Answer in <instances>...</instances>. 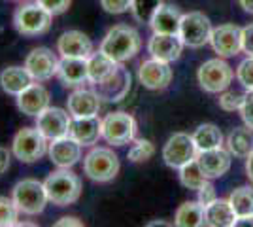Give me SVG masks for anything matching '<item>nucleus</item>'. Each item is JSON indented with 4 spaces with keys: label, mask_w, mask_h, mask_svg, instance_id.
<instances>
[{
    "label": "nucleus",
    "mask_w": 253,
    "mask_h": 227,
    "mask_svg": "<svg viewBox=\"0 0 253 227\" xmlns=\"http://www.w3.org/2000/svg\"><path fill=\"white\" fill-rule=\"evenodd\" d=\"M140 47H142L140 34L136 29L128 25L112 27L100 42V51L108 55L110 59H114L116 63H125L128 59H132L140 51Z\"/></svg>",
    "instance_id": "f257e3e1"
},
{
    "label": "nucleus",
    "mask_w": 253,
    "mask_h": 227,
    "mask_svg": "<svg viewBox=\"0 0 253 227\" xmlns=\"http://www.w3.org/2000/svg\"><path fill=\"white\" fill-rule=\"evenodd\" d=\"M43 187L49 203H53L55 206L74 205L84 191L80 176L72 173L70 169H59L51 173L43 180Z\"/></svg>",
    "instance_id": "f03ea898"
},
{
    "label": "nucleus",
    "mask_w": 253,
    "mask_h": 227,
    "mask_svg": "<svg viewBox=\"0 0 253 227\" xmlns=\"http://www.w3.org/2000/svg\"><path fill=\"white\" fill-rule=\"evenodd\" d=\"M11 199L17 205L19 212L25 216H38L42 214L45 205L49 203L43 182L36 178H23L13 185Z\"/></svg>",
    "instance_id": "7ed1b4c3"
},
{
    "label": "nucleus",
    "mask_w": 253,
    "mask_h": 227,
    "mask_svg": "<svg viewBox=\"0 0 253 227\" xmlns=\"http://www.w3.org/2000/svg\"><path fill=\"white\" fill-rule=\"evenodd\" d=\"M53 21V13L40 6L36 0L19 6L13 13V27L23 36H40L47 33Z\"/></svg>",
    "instance_id": "20e7f679"
},
{
    "label": "nucleus",
    "mask_w": 253,
    "mask_h": 227,
    "mask_svg": "<svg viewBox=\"0 0 253 227\" xmlns=\"http://www.w3.org/2000/svg\"><path fill=\"white\" fill-rule=\"evenodd\" d=\"M119 157L112 148H93L84 157V173L93 182H110L119 173Z\"/></svg>",
    "instance_id": "39448f33"
},
{
    "label": "nucleus",
    "mask_w": 253,
    "mask_h": 227,
    "mask_svg": "<svg viewBox=\"0 0 253 227\" xmlns=\"http://www.w3.org/2000/svg\"><path fill=\"white\" fill-rule=\"evenodd\" d=\"M47 138L38 131V127H23L15 133L11 142V153L21 163H36L47 153Z\"/></svg>",
    "instance_id": "423d86ee"
},
{
    "label": "nucleus",
    "mask_w": 253,
    "mask_h": 227,
    "mask_svg": "<svg viewBox=\"0 0 253 227\" xmlns=\"http://www.w3.org/2000/svg\"><path fill=\"white\" fill-rule=\"evenodd\" d=\"M136 136V119L126 112H112L102 119V138L112 146L130 144Z\"/></svg>",
    "instance_id": "0eeeda50"
},
{
    "label": "nucleus",
    "mask_w": 253,
    "mask_h": 227,
    "mask_svg": "<svg viewBox=\"0 0 253 227\" xmlns=\"http://www.w3.org/2000/svg\"><path fill=\"white\" fill-rule=\"evenodd\" d=\"M211 36V23L202 11H189L181 15L179 23V38L187 47L199 49L204 44L210 42Z\"/></svg>",
    "instance_id": "6e6552de"
},
{
    "label": "nucleus",
    "mask_w": 253,
    "mask_h": 227,
    "mask_svg": "<svg viewBox=\"0 0 253 227\" xmlns=\"http://www.w3.org/2000/svg\"><path fill=\"white\" fill-rule=\"evenodd\" d=\"M199 150L193 140V135L187 133H174L163 148V159L170 169H181L183 165L197 159Z\"/></svg>",
    "instance_id": "1a4fd4ad"
},
{
    "label": "nucleus",
    "mask_w": 253,
    "mask_h": 227,
    "mask_svg": "<svg viewBox=\"0 0 253 227\" xmlns=\"http://www.w3.org/2000/svg\"><path fill=\"white\" fill-rule=\"evenodd\" d=\"M199 84L206 93H221L231 86L234 72L223 59H210L199 68Z\"/></svg>",
    "instance_id": "9d476101"
},
{
    "label": "nucleus",
    "mask_w": 253,
    "mask_h": 227,
    "mask_svg": "<svg viewBox=\"0 0 253 227\" xmlns=\"http://www.w3.org/2000/svg\"><path fill=\"white\" fill-rule=\"evenodd\" d=\"M70 123H72L70 112L63 108H57V106H47L43 112H40L36 116V127L49 142L55 140V138L68 136Z\"/></svg>",
    "instance_id": "9b49d317"
},
{
    "label": "nucleus",
    "mask_w": 253,
    "mask_h": 227,
    "mask_svg": "<svg viewBox=\"0 0 253 227\" xmlns=\"http://www.w3.org/2000/svg\"><path fill=\"white\" fill-rule=\"evenodd\" d=\"M59 57L49 47H34L25 59V68L34 82H47L59 70Z\"/></svg>",
    "instance_id": "f8f14e48"
},
{
    "label": "nucleus",
    "mask_w": 253,
    "mask_h": 227,
    "mask_svg": "<svg viewBox=\"0 0 253 227\" xmlns=\"http://www.w3.org/2000/svg\"><path fill=\"white\" fill-rule=\"evenodd\" d=\"M210 44L213 51L219 53V57H234L242 49V29L234 23L219 25L211 29Z\"/></svg>",
    "instance_id": "ddd939ff"
},
{
    "label": "nucleus",
    "mask_w": 253,
    "mask_h": 227,
    "mask_svg": "<svg viewBox=\"0 0 253 227\" xmlns=\"http://www.w3.org/2000/svg\"><path fill=\"white\" fill-rule=\"evenodd\" d=\"M130 82H132L130 72L123 66V63H119L116 66V70L108 76L104 82L96 84L98 95L104 98V100H108V102H119L130 91Z\"/></svg>",
    "instance_id": "4468645a"
},
{
    "label": "nucleus",
    "mask_w": 253,
    "mask_h": 227,
    "mask_svg": "<svg viewBox=\"0 0 253 227\" xmlns=\"http://www.w3.org/2000/svg\"><path fill=\"white\" fill-rule=\"evenodd\" d=\"M100 104H102V97L98 95V91L84 89V87H78L74 93H70V97L66 100V108H68L72 118L98 116Z\"/></svg>",
    "instance_id": "2eb2a0df"
},
{
    "label": "nucleus",
    "mask_w": 253,
    "mask_h": 227,
    "mask_svg": "<svg viewBox=\"0 0 253 227\" xmlns=\"http://www.w3.org/2000/svg\"><path fill=\"white\" fill-rule=\"evenodd\" d=\"M82 144L76 142L70 135L63 136V138H55L49 142L47 148V155L55 167L59 169H70L76 163L82 159Z\"/></svg>",
    "instance_id": "dca6fc26"
},
{
    "label": "nucleus",
    "mask_w": 253,
    "mask_h": 227,
    "mask_svg": "<svg viewBox=\"0 0 253 227\" xmlns=\"http://www.w3.org/2000/svg\"><path fill=\"white\" fill-rule=\"evenodd\" d=\"M183 40L179 34H153L148 42V51L153 59L163 61V63H174L178 61L181 51H183Z\"/></svg>",
    "instance_id": "f3484780"
},
{
    "label": "nucleus",
    "mask_w": 253,
    "mask_h": 227,
    "mask_svg": "<svg viewBox=\"0 0 253 227\" xmlns=\"http://www.w3.org/2000/svg\"><path fill=\"white\" fill-rule=\"evenodd\" d=\"M138 80L144 87H148L151 91H161L172 82V68L169 63H163L157 59H149L144 61L138 68Z\"/></svg>",
    "instance_id": "a211bd4d"
},
{
    "label": "nucleus",
    "mask_w": 253,
    "mask_h": 227,
    "mask_svg": "<svg viewBox=\"0 0 253 227\" xmlns=\"http://www.w3.org/2000/svg\"><path fill=\"white\" fill-rule=\"evenodd\" d=\"M57 51L61 57L89 59V55L93 53V42L82 31H66L57 40Z\"/></svg>",
    "instance_id": "6ab92c4d"
},
{
    "label": "nucleus",
    "mask_w": 253,
    "mask_h": 227,
    "mask_svg": "<svg viewBox=\"0 0 253 227\" xmlns=\"http://www.w3.org/2000/svg\"><path fill=\"white\" fill-rule=\"evenodd\" d=\"M49 106V91L42 86V82H32L17 95V108L25 116H38Z\"/></svg>",
    "instance_id": "aec40b11"
},
{
    "label": "nucleus",
    "mask_w": 253,
    "mask_h": 227,
    "mask_svg": "<svg viewBox=\"0 0 253 227\" xmlns=\"http://www.w3.org/2000/svg\"><path fill=\"white\" fill-rule=\"evenodd\" d=\"M231 151L223 148H213V150L199 151L197 161L206 178H219L231 169Z\"/></svg>",
    "instance_id": "412c9836"
},
{
    "label": "nucleus",
    "mask_w": 253,
    "mask_h": 227,
    "mask_svg": "<svg viewBox=\"0 0 253 227\" xmlns=\"http://www.w3.org/2000/svg\"><path fill=\"white\" fill-rule=\"evenodd\" d=\"M57 78L64 87H82L89 82L87 59H74V57H61Z\"/></svg>",
    "instance_id": "4be33fe9"
},
{
    "label": "nucleus",
    "mask_w": 253,
    "mask_h": 227,
    "mask_svg": "<svg viewBox=\"0 0 253 227\" xmlns=\"http://www.w3.org/2000/svg\"><path fill=\"white\" fill-rule=\"evenodd\" d=\"M68 135L82 146H93L98 142V138H102V119H98V116L72 118Z\"/></svg>",
    "instance_id": "5701e85b"
},
{
    "label": "nucleus",
    "mask_w": 253,
    "mask_h": 227,
    "mask_svg": "<svg viewBox=\"0 0 253 227\" xmlns=\"http://www.w3.org/2000/svg\"><path fill=\"white\" fill-rule=\"evenodd\" d=\"M236 222V212L229 199H215L204 206V226L231 227Z\"/></svg>",
    "instance_id": "b1692460"
},
{
    "label": "nucleus",
    "mask_w": 253,
    "mask_h": 227,
    "mask_svg": "<svg viewBox=\"0 0 253 227\" xmlns=\"http://www.w3.org/2000/svg\"><path fill=\"white\" fill-rule=\"evenodd\" d=\"M179 23H181V13L178 6L163 4L155 11L153 19L149 21V27L157 34H179Z\"/></svg>",
    "instance_id": "393cba45"
},
{
    "label": "nucleus",
    "mask_w": 253,
    "mask_h": 227,
    "mask_svg": "<svg viewBox=\"0 0 253 227\" xmlns=\"http://www.w3.org/2000/svg\"><path fill=\"white\" fill-rule=\"evenodd\" d=\"M34 82L29 74V70L23 66H8L0 72V87L8 93V95H13L17 97L25 87H29Z\"/></svg>",
    "instance_id": "a878e982"
},
{
    "label": "nucleus",
    "mask_w": 253,
    "mask_h": 227,
    "mask_svg": "<svg viewBox=\"0 0 253 227\" xmlns=\"http://www.w3.org/2000/svg\"><path fill=\"white\" fill-rule=\"evenodd\" d=\"M119 63H116L114 59H110L106 53H102L100 49L98 51H93L87 59V70H89V82L91 84H100L104 82L108 76L116 70V66Z\"/></svg>",
    "instance_id": "bb28decb"
},
{
    "label": "nucleus",
    "mask_w": 253,
    "mask_h": 227,
    "mask_svg": "<svg viewBox=\"0 0 253 227\" xmlns=\"http://www.w3.org/2000/svg\"><path fill=\"white\" fill-rule=\"evenodd\" d=\"M253 129L246 127H236L229 133L227 138V148L234 157H248L253 151Z\"/></svg>",
    "instance_id": "cd10ccee"
},
{
    "label": "nucleus",
    "mask_w": 253,
    "mask_h": 227,
    "mask_svg": "<svg viewBox=\"0 0 253 227\" xmlns=\"http://www.w3.org/2000/svg\"><path fill=\"white\" fill-rule=\"evenodd\" d=\"M174 224L179 227H201L204 226V205L199 201H187L176 210Z\"/></svg>",
    "instance_id": "c85d7f7f"
},
{
    "label": "nucleus",
    "mask_w": 253,
    "mask_h": 227,
    "mask_svg": "<svg viewBox=\"0 0 253 227\" xmlns=\"http://www.w3.org/2000/svg\"><path fill=\"white\" fill-rule=\"evenodd\" d=\"M193 140L197 144V150L206 151V150H213V148H221L223 135L217 125H213V123H202L193 133Z\"/></svg>",
    "instance_id": "c756f323"
},
{
    "label": "nucleus",
    "mask_w": 253,
    "mask_h": 227,
    "mask_svg": "<svg viewBox=\"0 0 253 227\" xmlns=\"http://www.w3.org/2000/svg\"><path fill=\"white\" fill-rule=\"evenodd\" d=\"M179 182L185 185L187 189H195V191H199L202 185L208 184V178H206L204 173L201 171L199 161H197V159H193L191 163L183 165V167L179 169Z\"/></svg>",
    "instance_id": "7c9ffc66"
},
{
    "label": "nucleus",
    "mask_w": 253,
    "mask_h": 227,
    "mask_svg": "<svg viewBox=\"0 0 253 227\" xmlns=\"http://www.w3.org/2000/svg\"><path fill=\"white\" fill-rule=\"evenodd\" d=\"M229 201L236 212V218L253 214V187H250V185L236 187L229 197Z\"/></svg>",
    "instance_id": "2f4dec72"
},
{
    "label": "nucleus",
    "mask_w": 253,
    "mask_h": 227,
    "mask_svg": "<svg viewBox=\"0 0 253 227\" xmlns=\"http://www.w3.org/2000/svg\"><path fill=\"white\" fill-rule=\"evenodd\" d=\"M163 4V0H130V13L136 21L149 23Z\"/></svg>",
    "instance_id": "473e14b6"
},
{
    "label": "nucleus",
    "mask_w": 253,
    "mask_h": 227,
    "mask_svg": "<svg viewBox=\"0 0 253 227\" xmlns=\"http://www.w3.org/2000/svg\"><path fill=\"white\" fill-rule=\"evenodd\" d=\"M155 155V146L153 142L148 140V138H138V140H132V146L128 150V161L132 163H144L151 159Z\"/></svg>",
    "instance_id": "72a5a7b5"
},
{
    "label": "nucleus",
    "mask_w": 253,
    "mask_h": 227,
    "mask_svg": "<svg viewBox=\"0 0 253 227\" xmlns=\"http://www.w3.org/2000/svg\"><path fill=\"white\" fill-rule=\"evenodd\" d=\"M19 208L13 203L11 197H2L0 195V227H11L17 226V218H19Z\"/></svg>",
    "instance_id": "f704fd0d"
},
{
    "label": "nucleus",
    "mask_w": 253,
    "mask_h": 227,
    "mask_svg": "<svg viewBox=\"0 0 253 227\" xmlns=\"http://www.w3.org/2000/svg\"><path fill=\"white\" fill-rule=\"evenodd\" d=\"M236 78L248 91H253V55H248L236 68Z\"/></svg>",
    "instance_id": "c9c22d12"
},
{
    "label": "nucleus",
    "mask_w": 253,
    "mask_h": 227,
    "mask_svg": "<svg viewBox=\"0 0 253 227\" xmlns=\"http://www.w3.org/2000/svg\"><path fill=\"white\" fill-rule=\"evenodd\" d=\"M244 98H246V95H242V93L225 91L223 95H219V106H221V110H225V112H234V110L242 108Z\"/></svg>",
    "instance_id": "e433bc0d"
},
{
    "label": "nucleus",
    "mask_w": 253,
    "mask_h": 227,
    "mask_svg": "<svg viewBox=\"0 0 253 227\" xmlns=\"http://www.w3.org/2000/svg\"><path fill=\"white\" fill-rule=\"evenodd\" d=\"M40 6H43L47 11H51L53 15H61L70 8L72 0H36Z\"/></svg>",
    "instance_id": "4c0bfd02"
},
{
    "label": "nucleus",
    "mask_w": 253,
    "mask_h": 227,
    "mask_svg": "<svg viewBox=\"0 0 253 227\" xmlns=\"http://www.w3.org/2000/svg\"><path fill=\"white\" fill-rule=\"evenodd\" d=\"M100 6L108 13H125L130 10V0H100Z\"/></svg>",
    "instance_id": "58836bf2"
},
{
    "label": "nucleus",
    "mask_w": 253,
    "mask_h": 227,
    "mask_svg": "<svg viewBox=\"0 0 253 227\" xmlns=\"http://www.w3.org/2000/svg\"><path fill=\"white\" fill-rule=\"evenodd\" d=\"M240 114H242L244 123H246L250 129H253V91H250V93L246 95V98H244Z\"/></svg>",
    "instance_id": "ea45409f"
},
{
    "label": "nucleus",
    "mask_w": 253,
    "mask_h": 227,
    "mask_svg": "<svg viewBox=\"0 0 253 227\" xmlns=\"http://www.w3.org/2000/svg\"><path fill=\"white\" fill-rule=\"evenodd\" d=\"M242 49L248 55H253V23L242 29Z\"/></svg>",
    "instance_id": "a19ab883"
},
{
    "label": "nucleus",
    "mask_w": 253,
    "mask_h": 227,
    "mask_svg": "<svg viewBox=\"0 0 253 227\" xmlns=\"http://www.w3.org/2000/svg\"><path fill=\"white\" fill-rule=\"evenodd\" d=\"M217 197H215V187L211 184H206L202 185L201 189H199V203H202V205H210L211 201H215Z\"/></svg>",
    "instance_id": "79ce46f5"
},
{
    "label": "nucleus",
    "mask_w": 253,
    "mask_h": 227,
    "mask_svg": "<svg viewBox=\"0 0 253 227\" xmlns=\"http://www.w3.org/2000/svg\"><path fill=\"white\" fill-rule=\"evenodd\" d=\"M10 161H11V151L8 148H4V146H0V176L8 173Z\"/></svg>",
    "instance_id": "37998d69"
},
{
    "label": "nucleus",
    "mask_w": 253,
    "mask_h": 227,
    "mask_svg": "<svg viewBox=\"0 0 253 227\" xmlns=\"http://www.w3.org/2000/svg\"><path fill=\"white\" fill-rule=\"evenodd\" d=\"M55 226L57 227H68V226L82 227L84 226V222L76 216H64V218H61V220H57V222H55Z\"/></svg>",
    "instance_id": "c03bdc74"
},
{
    "label": "nucleus",
    "mask_w": 253,
    "mask_h": 227,
    "mask_svg": "<svg viewBox=\"0 0 253 227\" xmlns=\"http://www.w3.org/2000/svg\"><path fill=\"white\" fill-rule=\"evenodd\" d=\"M234 227H253V214L248 216H238L234 222Z\"/></svg>",
    "instance_id": "a18cd8bd"
},
{
    "label": "nucleus",
    "mask_w": 253,
    "mask_h": 227,
    "mask_svg": "<svg viewBox=\"0 0 253 227\" xmlns=\"http://www.w3.org/2000/svg\"><path fill=\"white\" fill-rule=\"evenodd\" d=\"M246 173H248V178L253 182V151L246 157Z\"/></svg>",
    "instance_id": "49530a36"
},
{
    "label": "nucleus",
    "mask_w": 253,
    "mask_h": 227,
    "mask_svg": "<svg viewBox=\"0 0 253 227\" xmlns=\"http://www.w3.org/2000/svg\"><path fill=\"white\" fill-rule=\"evenodd\" d=\"M238 2H240V6H242L248 13H253V0H238Z\"/></svg>",
    "instance_id": "de8ad7c7"
},
{
    "label": "nucleus",
    "mask_w": 253,
    "mask_h": 227,
    "mask_svg": "<svg viewBox=\"0 0 253 227\" xmlns=\"http://www.w3.org/2000/svg\"><path fill=\"white\" fill-rule=\"evenodd\" d=\"M149 227H153V226H169L167 222H151V224H148Z\"/></svg>",
    "instance_id": "09e8293b"
},
{
    "label": "nucleus",
    "mask_w": 253,
    "mask_h": 227,
    "mask_svg": "<svg viewBox=\"0 0 253 227\" xmlns=\"http://www.w3.org/2000/svg\"><path fill=\"white\" fill-rule=\"evenodd\" d=\"M13 2H19V0H13Z\"/></svg>",
    "instance_id": "8fccbe9b"
}]
</instances>
